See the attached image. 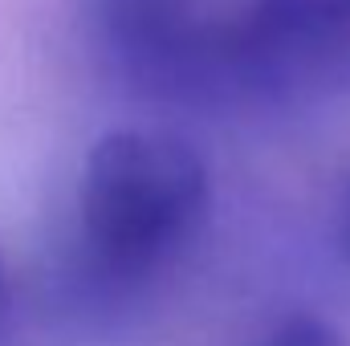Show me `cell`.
<instances>
[{
    "label": "cell",
    "instance_id": "cell-1",
    "mask_svg": "<svg viewBox=\"0 0 350 346\" xmlns=\"http://www.w3.org/2000/svg\"><path fill=\"white\" fill-rule=\"evenodd\" d=\"M90 49L147 102L293 114L350 94V0H82Z\"/></svg>",
    "mask_w": 350,
    "mask_h": 346
},
{
    "label": "cell",
    "instance_id": "cell-2",
    "mask_svg": "<svg viewBox=\"0 0 350 346\" xmlns=\"http://www.w3.org/2000/svg\"><path fill=\"white\" fill-rule=\"evenodd\" d=\"M212 212L208 159L167 127H118L82 159L74 277L98 297H135L200 241Z\"/></svg>",
    "mask_w": 350,
    "mask_h": 346
},
{
    "label": "cell",
    "instance_id": "cell-3",
    "mask_svg": "<svg viewBox=\"0 0 350 346\" xmlns=\"http://www.w3.org/2000/svg\"><path fill=\"white\" fill-rule=\"evenodd\" d=\"M249 346H347V343L326 318H318L310 310H289V314H277L273 322H265Z\"/></svg>",
    "mask_w": 350,
    "mask_h": 346
},
{
    "label": "cell",
    "instance_id": "cell-4",
    "mask_svg": "<svg viewBox=\"0 0 350 346\" xmlns=\"http://www.w3.org/2000/svg\"><path fill=\"white\" fill-rule=\"evenodd\" d=\"M8 314H12V293H8V269L0 257V343H4V330H8Z\"/></svg>",
    "mask_w": 350,
    "mask_h": 346
},
{
    "label": "cell",
    "instance_id": "cell-5",
    "mask_svg": "<svg viewBox=\"0 0 350 346\" xmlns=\"http://www.w3.org/2000/svg\"><path fill=\"white\" fill-rule=\"evenodd\" d=\"M338 237H342V249L350 257V179L342 187V200H338Z\"/></svg>",
    "mask_w": 350,
    "mask_h": 346
}]
</instances>
